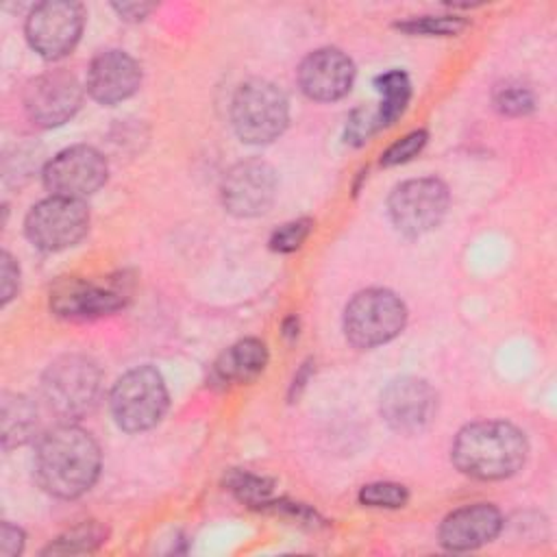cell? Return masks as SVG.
<instances>
[{"label":"cell","instance_id":"6da1fadb","mask_svg":"<svg viewBox=\"0 0 557 557\" xmlns=\"http://www.w3.org/2000/svg\"><path fill=\"white\" fill-rule=\"evenodd\" d=\"M35 479L57 498H78L100 474V448L81 426L59 424L44 433L35 448Z\"/></svg>","mask_w":557,"mask_h":557},{"label":"cell","instance_id":"7a4b0ae2","mask_svg":"<svg viewBox=\"0 0 557 557\" xmlns=\"http://www.w3.org/2000/svg\"><path fill=\"white\" fill-rule=\"evenodd\" d=\"M529 444L524 433L503 420H481L463 426L453 442V463L459 472L498 481L516 474L527 459Z\"/></svg>","mask_w":557,"mask_h":557},{"label":"cell","instance_id":"3957f363","mask_svg":"<svg viewBox=\"0 0 557 557\" xmlns=\"http://www.w3.org/2000/svg\"><path fill=\"white\" fill-rule=\"evenodd\" d=\"M100 383V368L91 359L83 355H63L44 372L41 394L57 416L76 420L96 407Z\"/></svg>","mask_w":557,"mask_h":557},{"label":"cell","instance_id":"277c9868","mask_svg":"<svg viewBox=\"0 0 557 557\" xmlns=\"http://www.w3.org/2000/svg\"><path fill=\"white\" fill-rule=\"evenodd\" d=\"M231 120L242 141L257 146L270 144L287 126V98L274 83L250 78L242 83L233 96Z\"/></svg>","mask_w":557,"mask_h":557},{"label":"cell","instance_id":"5b68a950","mask_svg":"<svg viewBox=\"0 0 557 557\" xmlns=\"http://www.w3.org/2000/svg\"><path fill=\"white\" fill-rule=\"evenodd\" d=\"M168 400L165 381L150 366H139L122 374L109 398L117 426L128 433L152 429L163 418Z\"/></svg>","mask_w":557,"mask_h":557},{"label":"cell","instance_id":"8992f818","mask_svg":"<svg viewBox=\"0 0 557 557\" xmlns=\"http://www.w3.org/2000/svg\"><path fill=\"white\" fill-rule=\"evenodd\" d=\"M405 302L381 287L355 294L344 309V333L357 348H374L394 339L405 329Z\"/></svg>","mask_w":557,"mask_h":557},{"label":"cell","instance_id":"52a82bcc","mask_svg":"<svg viewBox=\"0 0 557 557\" xmlns=\"http://www.w3.org/2000/svg\"><path fill=\"white\" fill-rule=\"evenodd\" d=\"M448 200V187L440 178H411L394 187L387 200V211L403 235L418 237L442 222Z\"/></svg>","mask_w":557,"mask_h":557},{"label":"cell","instance_id":"ba28073f","mask_svg":"<svg viewBox=\"0 0 557 557\" xmlns=\"http://www.w3.org/2000/svg\"><path fill=\"white\" fill-rule=\"evenodd\" d=\"M85 13L78 2L48 0L33 7L26 17V39L44 59H61L74 50L81 39Z\"/></svg>","mask_w":557,"mask_h":557},{"label":"cell","instance_id":"9c48e42d","mask_svg":"<svg viewBox=\"0 0 557 557\" xmlns=\"http://www.w3.org/2000/svg\"><path fill=\"white\" fill-rule=\"evenodd\" d=\"M89 228V211L83 200L50 196L37 202L24 222L26 237L41 250H63L83 239Z\"/></svg>","mask_w":557,"mask_h":557},{"label":"cell","instance_id":"30bf717a","mask_svg":"<svg viewBox=\"0 0 557 557\" xmlns=\"http://www.w3.org/2000/svg\"><path fill=\"white\" fill-rule=\"evenodd\" d=\"M107 159L91 146H72L44 168V185L52 196L83 200L107 181Z\"/></svg>","mask_w":557,"mask_h":557},{"label":"cell","instance_id":"8fae6325","mask_svg":"<svg viewBox=\"0 0 557 557\" xmlns=\"http://www.w3.org/2000/svg\"><path fill=\"white\" fill-rule=\"evenodd\" d=\"M276 196V172L261 159L233 165L222 181V202L237 218H255L270 209Z\"/></svg>","mask_w":557,"mask_h":557},{"label":"cell","instance_id":"7c38bea8","mask_svg":"<svg viewBox=\"0 0 557 557\" xmlns=\"http://www.w3.org/2000/svg\"><path fill=\"white\" fill-rule=\"evenodd\" d=\"M83 89L78 81L63 70L33 78L24 89V109L33 124L52 128L65 124L81 107Z\"/></svg>","mask_w":557,"mask_h":557},{"label":"cell","instance_id":"4fadbf2b","mask_svg":"<svg viewBox=\"0 0 557 557\" xmlns=\"http://www.w3.org/2000/svg\"><path fill=\"white\" fill-rule=\"evenodd\" d=\"M435 389L416 376L396 379L381 394V416L400 433H416L424 429L435 416Z\"/></svg>","mask_w":557,"mask_h":557},{"label":"cell","instance_id":"5bb4252c","mask_svg":"<svg viewBox=\"0 0 557 557\" xmlns=\"http://www.w3.org/2000/svg\"><path fill=\"white\" fill-rule=\"evenodd\" d=\"M355 81V63L337 48H320L305 57L298 67L302 94L318 102H333L346 96Z\"/></svg>","mask_w":557,"mask_h":557},{"label":"cell","instance_id":"9a60e30c","mask_svg":"<svg viewBox=\"0 0 557 557\" xmlns=\"http://www.w3.org/2000/svg\"><path fill=\"white\" fill-rule=\"evenodd\" d=\"M126 302L117 285H98L85 278H65L50 292V309L65 320H87L113 313Z\"/></svg>","mask_w":557,"mask_h":557},{"label":"cell","instance_id":"2e32d148","mask_svg":"<svg viewBox=\"0 0 557 557\" xmlns=\"http://www.w3.org/2000/svg\"><path fill=\"white\" fill-rule=\"evenodd\" d=\"M139 63L122 50L100 52L87 70V91L100 104H117L131 98L139 89Z\"/></svg>","mask_w":557,"mask_h":557},{"label":"cell","instance_id":"e0dca14e","mask_svg":"<svg viewBox=\"0 0 557 557\" xmlns=\"http://www.w3.org/2000/svg\"><path fill=\"white\" fill-rule=\"evenodd\" d=\"M500 529L503 516L494 505H466L444 518L440 527V544L448 550H472L492 542Z\"/></svg>","mask_w":557,"mask_h":557},{"label":"cell","instance_id":"ac0fdd59","mask_svg":"<svg viewBox=\"0 0 557 557\" xmlns=\"http://www.w3.org/2000/svg\"><path fill=\"white\" fill-rule=\"evenodd\" d=\"M268 363V348L261 339L246 337L226 348L215 366L213 374L220 383H246L255 379Z\"/></svg>","mask_w":557,"mask_h":557},{"label":"cell","instance_id":"d6986e66","mask_svg":"<svg viewBox=\"0 0 557 557\" xmlns=\"http://www.w3.org/2000/svg\"><path fill=\"white\" fill-rule=\"evenodd\" d=\"M2 446L4 450L13 446H22L37 433V409L35 405L20 394L2 396Z\"/></svg>","mask_w":557,"mask_h":557},{"label":"cell","instance_id":"ffe728a7","mask_svg":"<svg viewBox=\"0 0 557 557\" xmlns=\"http://www.w3.org/2000/svg\"><path fill=\"white\" fill-rule=\"evenodd\" d=\"M374 85H376V91L381 94V104H379V111H376V124L379 126H389L403 115V111H405V107L411 98L409 76L400 70H389V72L376 76Z\"/></svg>","mask_w":557,"mask_h":557},{"label":"cell","instance_id":"44dd1931","mask_svg":"<svg viewBox=\"0 0 557 557\" xmlns=\"http://www.w3.org/2000/svg\"><path fill=\"white\" fill-rule=\"evenodd\" d=\"M107 540V529L98 522L78 524L44 548V555H81L96 550Z\"/></svg>","mask_w":557,"mask_h":557},{"label":"cell","instance_id":"7402d4cb","mask_svg":"<svg viewBox=\"0 0 557 557\" xmlns=\"http://www.w3.org/2000/svg\"><path fill=\"white\" fill-rule=\"evenodd\" d=\"M396 28L409 33V35H457L459 30L466 28V20L457 15H422V17H411L407 22H398Z\"/></svg>","mask_w":557,"mask_h":557},{"label":"cell","instance_id":"603a6c76","mask_svg":"<svg viewBox=\"0 0 557 557\" xmlns=\"http://www.w3.org/2000/svg\"><path fill=\"white\" fill-rule=\"evenodd\" d=\"M409 500V492L400 483L392 481H376L368 483L359 490V503L366 507H385V509H398Z\"/></svg>","mask_w":557,"mask_h":557},{"label":"cell","instance_id":"cb8c5ba5","mask_svg":"<svg viewBox=\"0 0 557 557\" xmlns=\"http://www.w3.org/2000/svg\"><path fill=\"white\" fill-rule=\"evenodd\" d=\"M226 485L237 498H242L246 503H255V505L263 503L268 498V494L272 492L270 479L257 476L252 472H242V470L231 472L226 479Z\"/></svg>","mask_w":557,"mask_h":557},{"label":"cell","instance_id":"d4e9b609","mask_svg":"<svg viewBox=\"0 0 557 557\" xmlns=\"http://www.w3.org/2000/svg\"><path fill=\"white\" fill-rule=\"evenodd\" d=\"M494 107L505 115H527L533 111L535 98L529 87L507 83L494 91Z\"/></svg>","mask_w":557,"mask_h":557},{"label":"cell","instance_id":"484cf974","mask_svg":"<svg viewBox=\"0 0 557 557\" xmlns=\"http://www.w3.org/2000/svg\"><path fill=\"white\" fill-rule=\"evenodd\" d=\"M313 228V222L309 218H298V220H292L283 226H278L272 237H270V248L276 250V252H294L298 250L305 239L309 237Z\"/></svg>","mask_w":557,"mask_h":557},{"label":"cell","instance_id":"4316f807","mask_svg":"<svg viewBox=\"0 0 557 557\" xmlns=\"http://www.w3.org/2000/svg\"><path fill=\"white\" fill-rule=\"evenodd\" d=\"M426 139H429V135H426V131H411L409 135H405L403 139H398V141H394L383 154H381V163L385 165V168H389V165H398V163H407V161H411L416 154H420V150L426 146Z\"/></svg>","mask_w":557,"mask_h":557},{"label":"cell","instance_id":"83f0119b","mask_svg":"<svg viewBox=\"0 0 557 557\" xmlns=\"http://www.w3.org/2000/svg\"><path fill=\"white\" fill-rule=\"evenodd\" d=\"M0 274H2V281H0L2 305H7V302L15 296L17 283H20L17 263H15V259H13L9 252H2V255H0Z\"/></svg>","mask_w":557,"mask_h":557},{"label":"cell","instance_id":"f1b7e54d","mask_svg":"<svg viewBox=\"0 0 557 557\" xmlns=\"http://www.w3.org/2000/svg\"><path fill=\"white\" fill-rule=\"evenodd\" d=\"M24 548V531L11 522H2L0 531V553L4 557H15Z\"/></svg>","mask_w":557,"mask_h":557},{"label":"cell","instance_id":"f546056e","mask_svg":"<svg viewBox=\"0 0 557 557\" xmlns=\"http://www.w3.org/2000/svg\"><path fill=\"white\" fill-rule=\"evenodd\" d=\"M113 9L120 13V17H124L128 22H137V20H144L154 9V4H148V2H122V4H113Z\"/></svg>","mask_w":557,"mask_h":557}]
</instances>
